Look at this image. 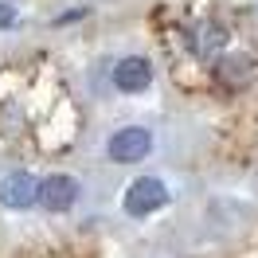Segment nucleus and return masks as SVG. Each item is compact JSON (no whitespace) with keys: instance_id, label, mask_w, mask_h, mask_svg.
I'll use <instances>...</instances> for the list:
<instances>
[{"instance_id":"nucleus-1","label":"nucleus","mask_w":258,"mask_h":258,"mask_svg":"<svg viewBox=\"0 0 258 258\" xmlns=\"http://www.w3.org/2000/svg\"><path fill=\"white\" fill-rule=\"evenodd\" d=\"M164 204H168V188H164L157 176L133 180L129 192H125V211H129V215H137V219H145V215H153V211H161Z\"/></svg>"},{"instance_id":"nucleus-3","label":"nucleus","mask_w":258,"mask_h":258,"mask_svg":"<svg viewBox=\"0 0 258 258\" xmlns=\"http://www.w3.org/2000/svg\"><path fill=\"white\" fill-rule=\"evenodd\" d=\"M75 200H79V180L75 176H47V180H39V208H47V211H67V208H75Z\"/></svg>"},{"instance_id":"nucleus-4","label":"nucleus","mask_w":258,"mask_h":258,"mask_svg":"<svg viewBox=\"0 0 258 258\" xmlns=\"http://www.w3.org/2000/svg\"><path fill=\"white\" fill-rule=\"evenodd\" d=\"M0 204L4 208H32V204H39V180L32 176V172H12V176H4V184H0Z\"/></svg>"},{"instance_id":"nucleus-2","label":"nucleus","mask_w":258,"mask_h":258,"mask_svg":"<svg viewBox=\"0 0 258 258\" xmlns=\"http://www.w3.org/2000/svg\"><path fill=\"white\" fill-rule=\"evenodd\" d=\"M110 161L117 164H137V161H145L149 157V149H153V137H149V129L141 125H125V129H117L110 137Z\"/></svg>"},{"instance_id":"nucleus-5","label":"nucleus","mask_w":258,"mask_h":258,"mask_svg":"<svg viewBox=\"0 0 258 258\" xmlns=\"http://www.w3.org/2000/svg\"><path fill=\"white\" fill-rule=\"evenodd\" d=\"M149 82H153V67H149V59H141V55H129V59H121V63L113 67V86L125 90V94L145 90Z\"/></svg>"},{"instance_id":"nucleus-6","label":"nucleus","mask_w":258,"mask_h":258,"mask_svg":"<svg viewBox=\"0 0 258 258\" xmlns=\"http://www.w3.org/2000/svg\"><path fill=\"white\" fill-rule=\"evenodd\" d=\"M223 43H227L223 28H219V24H204L200 35L192 39V51H196V55H215V51H223Z\"/></svg>"},{"instance_id":"nucleus-7","label":"nucleus","mask_w":258,"mask_h":258,"mask_svg":"<svg viewBox=\"0 0 258 258\" xmlns=\"http://www.w3.org/2000/svg\"><path fill=\"white\" fill-rule=\"evenodd\" d=\"M4 24H12V8H4V4H0V28H4Z\"/></svg>"}]
</instances>
